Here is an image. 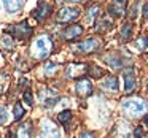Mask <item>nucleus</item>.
<instances>
[{
	"label": "nucleus",
	"instance_id": "1",
	"mask_svg": "<svg viewBox=\"0 0 148 138\" xmlns=\"http://www.w3.org/2000/svg\"><path fill=\"white\" fill-rule=\"evenodd\" d=\"M121 108L131 118H137L142 116L148 111V103L143 99H138V97H131V99H124L121 102Z\"/></svg>",
	"mask_w": 148,
	"mask_h": 138
},
{
	"label": "nucleus",
	"instance_id": "2",
	"mask_svg": "<svg viewBox=\"0 0 148 138\" xmlns=\"http://www.w3.org/2000/svg\"><path fill=\"white\" fill-rule=\"evenodd\" d=\"M53 49V41L48 35H40L37 40H34L30 46V52L35 59H46Z\"/></svg>",
	"mask_w": 148,
	"mask_h": 138
},
{
	"label": "nucleus",
	"instance_id": "3",
	"mask_svg": "<svg viewBox=\"0 0 148 138\" xmlns=\"http://www.w3.org/2000/svg\"><path fill=\"white\" fill-rule=\"evenodd\" d=\"M99 48H100V40L96 38V37L83 40V41L73 45V49L78 52H81V54H92V52H96Z\"/></svg>",
	"mask_w": 148,
	"mask_h": 138
},
{
	"label": "nucleus",
	"instance_id": "4",
	"mask_svg": "<svg viewBox=\"0 0 148 138\" xmlns=\"http://www.w3.org/2000/svg\"><path fill=\"white\" fill-rule=\"evenodd\" d=\"M38 97H40V102L43 103V106H54L56 103L59 102V94L56 89H42L38 92Z\"/></svg>",
	"mask_w": 148,
	"mask_h": 138
},
{
	"label": "nucleus",
	"instance_id": "5",
	"mask_svg": "<svg viewBox=\"0 0 148 138\" xmlns=\"http://www.w3.org/2000/svg\"><path fill=\"white\" fill-rule=\"evenodd\" d=\"M10 32L13 33L14 37H16L18 40H27L30 35H32V27L29 26V22L27 21H23L21 24H16V26H11Z\"/></svg>",
	"mask_w": 148,
	"mask_h": 138
},
{
	"label": "nucleus",
	"instance_id": "6",
	"mask_svg": "<svg viewBox=\"0 0 148 138\" xmlns=\"http://www.w3.org/2000/svg\"><path fill=\"white\" fill-rule=\"evenodd\" d=\"M80 16V10L75 7H64L58 11V21L61 22H72Z\"/></svg>",
	"mask_w": 148,
	"mask_h": 138
},
{
	"label": "nucleus",
	"instance_id": "7",
	"mask_svg": "<svg viewBox=\"0 0 148 138\" xmlns=\"http://www.w3.org/2000/svg\"><path fill=\"white\" fill-rule=\"evenodd\" d=\"M38 138H61V132L51 121H43Z\"/></svg>",
	"mask_w": 148,
	"mask_h": 138
},
{
	"label": "nucleus",
	"instance_id": "8",
	"mask_svg": "<svg viewBox=\"0 0 148 138\" xmlns=\"http://www.w3.org/2000/svg\"><path fill=\"white\" fill-rule=\"evenodd\" d=\"M123 75H124V90L126 92H132V90L135 89V84H137V80H135V70L132 67L126 68L124 71H123Z\"/></svg>",
	"mask_w": 148,
	"mask_h": 138
},
{
	"label": "nucleus",
	"instance_id": "9",
	"mask_svg": "<svg viewBox=\"0 0 148 138\" xmlns=\"http://www.w3.org/2000/svg\"><path fill=\"white\" fill-rule=\"evenodd\" d=\"M51 11H53V7L49 3H45V2H40L38 3V7L35 8V10L32 11V16L35 18L37 21H43V19H46V18L51 14Z\"/></svg>",
	"mask_w": 148,
	"mask_h": 138
},
{
	"label": "nucleus",
	"instance_id": "10",
	"mask_svg": "<svg viewBox=\"0 0 148 138\" xmlns=\"http://www.w3.org/2000/svg\"><path fill=\"white\" fill-rule=\"evenodd\" d=\"M75 89H77V94L80 97H88L92 94V84L89 80H78Z\"/></svg>",
	"mask_w": 148,
	"mask_h": 138
},
{
	"label": "nucleus",
	"instance_id": "11",
	"mask_svg": "<svg viewBox=\"0 0 148 138\" xmlns=\"http://www.w3.org/2000/svg\"><path fill=\"white\" fill-rule=\"evenodd\" d=\"M88 71V67L84 64H70L65 70V76L67 78H77L80 75L86 73Z\"/></svg>",
	"mask_w": 148,
	"mask_h": 138
},
{
	"label": "nucleus",
	"instance_id": "12",
	"mask_svg": "<svg viewBox=\"0 0 148 138\" xmlns=\"http://www.w3.org/2000/svg\"><path fill=\"white\" fill-rule=\"evenodd\" d=\"M81 33H83V27L73 24V26H69V27L64 29V32H62V38L64 40H73V38H77V37H80Z\"/></svg>",
	"mask_w": 148,
	"mask_h": 138
},
{
	"label": "nucleus",
	"instance_id": "13",
	"mask_svg": "<svg viewBox=\"0 0 148 138\" xmlns=\"http://www.w3.org/2000/svg\"><path fill=\"white\" fill-rule=\"evenodd\" d=\"M126 7H127L126 2H119V0L118 2H113V3L108 5V13L115 18H119L123 14H126Z\"/></svg>",
	"mask_w": 148,
	"mask_h": 138
},
{
	"label": "nucleus",
	"instance_id": "14",
	"mask_svg": "<svg viewBox=\"0 0 148 138\" xmlns=\"http://www.w3.org/2000/svg\"><path fill=\"white\" fill-rule=\"evenodd\" d=\"M30 135H32V124L30 122H24V124H21L16 128L14 138H30Z\"/></svg>",
	"mask_w": 148,
	"mask_h": 138
},
{
	"label": "nucleus",
	"instance_id": "15",
	"mask_svg": "<svg viewBox=\"0 0 148 138\" xmlns=\"http://www.w3.org/2000/svg\"><path fill=\"white\" fill-rule=\"evenodd\" d=\"M102 87L107 90V92H116L118 87H119L118 78H116V76H107L105 81L102 83Z\"/></svg>",
	"mask_w": 148,
	"mask_h": 138
},
{
	"label": "nucleus",
	"instance_id": "16",
	"mask_svg": "<svg viewBox=\"0 0 148 138\" xmlns=\"http://www.w3.org/2000/svg\"><path fill=\"white\" fill-rule=\"evenodd\" d=\"M96 29L97 30H108L112 29V19L108 16H102L97 19V24H96Z\"/></svg>",
	"mask_w": 148,
	"mask_h": 138
},
{
	"label": "nucleus",
	"instance_id": "17",
	"mask_svg": "<svg viewBox=\"0 0 148 138\" xmlns=\"http://www.w3.org/2000/svg\"><path fill=\"white\" fill-rule=\"evenodd\" d=\"M3 7L8 13H16V11H19L24 7V2H5Z\"/></svg>",
	"mask_w": 148,
	"mask_h": 138
},
{
	"label": "nucleus",
	"instance_id": "18",
	"mask_svg": "<svg viewBox=\"0 0 148 138\" xmlns=\"http://www.w3.org/2000/svg\"><path fill=\"white\" fill-rule=\"evenodd\" d=\"M59 122L61 124H64V125H67L69 122L72 121V111L70 109H65V111H62V113H59Z\"/></svg>",
	"mask_w": 148,
	"mask_h": 138
},
{
	"label": "nucleus",
	"instance_id": "19",
	"mask_svg": "<svg viewBox=\"0 0 148 138\" xmlns=\"http://www.w3.org/2000/svg\"><path fill=\"white\" fill-rule=\"evenodd\" d=\"M88 73L94 78H99V76H102V75H105V71H103L102 68L96 67V65H89V67H88Z\"/></svg>",
	"mask_w": 148,
	"mask_h": 138
},
{
	"label": "nucleus",
	"instance_id": "20",
	"mask_svg": "<svg viewBox=\"0 0 148 138\" xmlns=\"http://www.w3.org/2000/svg\"><path fill=\"white\" fill-rule=\"evenodd\" d=\"M131 33H132V26H131L129 22L124 24V26H123V29H121V37H123V40H129Z\"/></svg>",
	"mask_w": 148,
	"mask_h": 138
},
{
	"label": "nucleus",
	"instance_id": "21",
	"mask_svg": "<svg viewBox=\"0 0 148 138\" xmlns=\"http://www.w3.org/2000/svg\"><path fill=\"white\" fill-rule=\"evenodd\" d=\"M13 113H14V121H19V119L24 116V108L21 106V103H16V105H14Z\"/></svg>",
	"mask_w": 148,
	"mask_h": 138
},
{
	"label": "nucleus",
	"instance_id": "22",
	"mask_svg": "<svg viewBox=\"0 0 148 138\" xmlns=\"http://www.w3.org/2000/svg\"><path fill=\"white\" fill-rule=\"evenodd\" d=\"M96 18H99V7L94 5V7H91L89 10H88V19L92 21V19H96Z\"/></svg>",
	"mask_w": 148,
	"mask_h": 138
},
{
	"label": "nucleus",
	"instance_id": "23",
	"mask_svg": "<svg viewBox=\"0 0 148 138\" xmlns=\"http://www.w3.org/2000/svg\"><path fill=\"white\" fill-rule=\"evenodd\" d=\"M135 45H137V48H140V49H147L148 48V35H142L140 38L135 41Z\"/></svg>",
	"mask_w": 148,
	"mask_h": 138
},
{
	"label": "nucleus",
	"instance_id": "24",
	"mask_svg": "<svg viewBox=\"0 0 148 138\" xmlns=\"http://www.w3.org/2000/svg\"><path fill=\"white\" fill-rule=\"evenodd\" d=\"M8 121V111L5 106H0V124H7Z\"/></svg>",
	"mask_w": 148,
	"mask_h": 138
},
{
	"label": "nucleus",
	"instance_id": "25",
	"mask_svg": "<svg viewBox=\"0 0 148 138\" xmlns=\"http://www.w3.org/2000/svg\"><path fill=\"white\" fill-rule=\"evenodd\" d=\"M56 70H58V65H56V64H46L45 65V73L48 75V76H49V75H53Z\"/></svg>",
	"mask_w": 148,
	"mask_h": 138
},
{
	"label": "nucleus",
	"instance_id": "26",
	"mask_svg": "<svg viewBox=\"0 0 148 138\" xmlns=\"http://www.w3.org/2000/svg\"><path fill=\"white\" fill-rule=\"evenodd\" d=\"M24 102H26L27 105H34V97H32V92H30V90H26V92H24Z\"/></svg>",
	"mask_w": 148,
	"mask_h": 138
},
{
	"label": "nucleus",
	"instance_id": "27",
	"mask_svg": "<svg viewBox=\"0 0 148 138\" xmlns=\"http://www.w3.org/2000/svg\"><path fill=\"white\" fill-rule=\"evenodd\" d=\"M2 45H3L5 48H11V46H13V40H11V37H3Z\"/></svg>",
	"mask_w": 148,
	"mask_h": 138
},
{
	"label": "nucleus",
	"instance_id": "28",
	"mask_svg": "<svg viewBox=\"0 0 148 138\" xmlns=\"http://www.w3.org/2000/svg\"><path fill=\"white\" fill-rule=\"evenodd\" d=\"M134 137H135V138H142V137H143V130H142V127H135Z\"/></svg>",
	"mask_w": 148,
	"mask_h": 138
},
{
	"label": "nucleus",
	"instance_id": "29",
	"mask_svg": "<svg viewBox=\"0 0 148 138\" xmlns=\"http://www.w3.org/2000/svg\"><path fill=\"white\" fill-rule=\"evenodd\" d=\"M78 138H96V137H94V133L84 130V132H81V133H80V137H78Z\"/></svg>",
	"mask_w": 148,
	"mask_h": 138
},
{
	"label": "nucleus",
	"instance_id": "30",
	"mask_svg": "<svg viewBox=\"0 0 148 138\" xmlns=\"http://www.w3.org/2000/svg\"><path fill=\"white\" fill-rule=\"evenodd\" d=\"M137 11H138V3H135L134 7L131 8V16L135 18V16H137Z\"/></svg>",
	"mask_w": 148,
	"mask_h": 138
},
{
	"label": "nucleus",
	"instance_id": "31",
	"mask_svg": "<svg viewBox=\"0 0 148 138\" xmlns=\"http://www.w3.org/2000/svg\"><path fill=\"white\" fill-rule=\"evenodd\" d=\"M143 18H145V19H148V3L143 5Z\"/></svg>",
	"mask_w": 148,
	"mask_h": 138
},
{
	"label": "nucleus",
	"instance_id": "32",
	"mask_svg": "<svg viewBox=\"0 0 148 138\" xmlns=\"http://www.w3.org/2000/svg\"><path fill=\"white\" fill-rule=\"evenodd\" d=\"M143 122H145V124L148 125V116H147V118H145V121H143Z\"/></svg>",
	"mask_w": 148,
	"mask_h": 138
},
{
	"label": "nucleus",
	"instance_id": "33",
	"mask_svg": "<svg viewBox=\"0 0 148 138\" xmlns=\"http://www.w3.org/2000/svg\"><path fill=\"white\" fill-rule=\"evenodd\" d=\"M0 94H2V87H0Z\"/></svg>",
	"mask_w": 148,
	"mask_h": 138
}]
</instances>
